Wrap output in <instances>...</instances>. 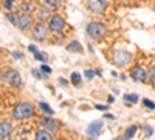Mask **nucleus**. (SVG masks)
Masks as SVG:
<instances>
[{
  "instance_id": "obj_25",
  "label": "nucleus",
  "mask_w": 155,
  "mask_h": 140,
  "mask_svg": "<svg viewBox=\"0 0 155 140\" xmlns=\"http://www.w3.org/2000/svg\"><path fill=\"white\" fill-rule=\"evenodd\" d=\"M147 78H149V81L155 83V66L151 67V70H149V73H147Z\"/></svg>"
},
{
  "instance_id": "obj_8",
  "label": "nucleus",
  "mask_w": 155,
  "mask_h": 140,
  "mask_svg": "<svg viewBox=\"0 0 155 140\" xmlns=\"http://www.w3.org/2000/svg\"><path fill=\"white\" fill-rule=\"evenodd\" d=\"M102 121H99V120H96V121H92L90 125L87 126V136H90V137H98L99 134H101V131H102Z\"/></svg>"
},
{
  "instance_id": "obj_12",
  "label": "nucleus",
  "mask_w": 155,
  "mask_h": 140,
  "mask_svg": "<svg viewBox=\"0 0 155 140\" xmlns=\"http://www.w3.org/2000/svg\"><path fill=\"white\" fill-rule=\"evenodd\" d=\"M50 13H51V9H48V8H45V6L39 8L37 13H36L39 22H47V20L51 19V14H50Z\"/></svg>"
},
{
  "instance_id": "obj_10",
  "label": "nucleus",
  "mask_w": 155,
  "mask_h": 140,
  "mask_svg": "<svg viewBox=\"0 0 155 140\" xmlns=\"http://www.w3.org/2000/svg\"><path fill=\"white\" fill-rule=\"evenodd\" d=\"M19 28H20L22 31H26V30L33 28V17L30 16V13H22V14H20Z\"/></svg>"
},
{
  "instance_id": "obj_29",
  "label": "nucleus",
  "mask_w": 155,
  "mask_h": 140,
  "mask_svg": "<svg viewBox=\"0 0 155 140\" xmlns=\"http://www.w3.org/2000/svg\"><path fill=\"white\" fill-rule=\"evenodd\" d=\"M41 70H42L43 73H47V75L51 73V67H48L47 64H42V66H41Z\"/></svg>"
},
{
  "instance_id": "obj_27",
  "label": "nucleus",
  "mask_w": 155,
  "mask_h": 140,
  "mask_svg": "<svg viewBox=\"0 0 155 140\" xmlns=\"http://www.w3.org/2000/svg\"><path fill=\"white\" fill-rule=\"evenodd\" d=\"M16 0H3V6L6 8V9H11L13 8V5H14Z\"/></svg>"
},
{
  "instance_id": "obj_33",
  "label": "nucleus",
  "mask_w": 155,
  "mask_h": 140,
  "mask_svg": "<svg viewBox=\"0 0 155 140\" xmlns=\"http://www.w3.org/2000/svg\"><path fill=\"white\" fill-rule=\"evenodd\" d=\"M28 50H30V51H33V55H34V53L37 51V48H36L34 45H28Z\"/></svg>"
},
{
  "instance_id": "obj_28",
  "label": "nucleus",
  "mask_w": 155,
  "mask_h": 140,
  "mask_svg": "<svg viewBox=\"0 0 155 140\" xmlns=\"http://www.w3.org/2000/svg\"><path fill=\"white\" fill-rule=\"evenodd\" d=\"M143 103H144V106L149 107V109H155V104H154L149 98H144V100H143Z\"/></svg>"
},
{
  "instance_id": "obj_5",
  "label": "nucleus",
  "mask_w": 155,
  "mask_h": 140,
  "mask_svg": "<svg viewBox=\"0 0 155 140\" xmlns=\"http://www.w3.org/2000/svg\"><path fill=\"white\" fill-rule=\"evenodd\" d=\"M87 6L92 13L101 14L107 8V0H87Z\"/></svg>"
},
{
  "instance_id": "obj_21",
  "label": "nucleus",
  "mask_w": 155,
  "mask_h": 140,
  "mask_svg": "<svg viewBox=\"0 0 155 140\" xmlns=\"http://www.w3.org/2000/svg\"><path fill=\"white\" fill-rule=\"evenodd\" d=\"M39 107H41V109H42L43 112H47L48 115H53V114H54L53 109H51V107H50V106L45 103V101H41V103H39Z\"/></svg>"
},
{
  "instance_id": "obj_31",
  "label": "nucleus",
  "mask_w": 155,
  "mask_h": 140,
  "mask_svg": "<svg viewBox=\"0 0 155 140\" xmlns=\"http://www.w3.org/2000/svg\"><path fill=\"white\" fill-rule=\"evenodd\" d=\"M13 56L17 58V59H22V58H23V55H22V53H19V51H13Z\"/></svg>"
},
{
  "instance_id": "obj_34",
  "label": "nucleus",
  "mask_w": 155,
  "mask_h": 140,
  "mask_svg": "<svg viewBox=\"0 0 155 140\" xmlns=\"http://www.w3.org/2000/svg\"><path fill=\"white\" fill-rule=\"evenodd\" d=\"M59 83H60V84H64V86H67V84H68V83H67V81H65V79H62V78H60V79H59Z\"/></svg>"
},
{
  "instance_id": "obj_11",
  "label": "nucleus",
  "mask_w": 155,
  "mask_h": 140,
  "mask_svg": "<svg viewBox=\"0 0 155 140\" xmlns=\"http://www.w3.org/2000/svg\"><path fill=\"white\" fill-rule=\"evenodd\" d=\"M41 121H42V126L50 132H56L59 129V123L56 120H53V118H50V117H43Z\"/></svg>"
},
{
  "instance_id": "obj_1",
  "label": "nucleus",
  "mask_w": 155,
  "mask_h": 140,
  "mask_svg": "<svg viewBox=\"0 0 155 140\" xmlns=\"http://www.w3.org/2000/svg\"><path fill=\"white\" fill-rule=\"evenodd\" d=\"M34 115V107H33L30 103H25V101H22L19 103L17 106L13 109V117L16 120H28Z\"/></svg>"
},
{
  "instance_id": "obj_22",
  "label": "nucleus",
  "mask_w": 155,
  "mask_h": 140,
  "mask_svg": "<svg viewBox=\"0 0 155 140\" xmlns=\"http://www.w3.org/2000/svg\"><path fill=\"white\" fill-rule=\"evenodd\" d=\"M71 83H73L75 86H79V84H81V75L78 73V72L71 73Z\"/></svg>"
},
{
  "instance_id": "obj_3",
  "label": "nucleus",
  "mask_w": 155,
  "mask_h": 140,
  "mask_svg": "<svg viewBox=\"0 0 155 140\" xmlns=\"http://www.w3.org/2000/svg\"><path fill=\"white\" fill-rule=\"evenodd\" d=\"M31 34L36 41H45L47 36H48V26L43 25V22H39L36 25H33Z\"/></svg>"
},
{
  "instance_id": "obj_4",
  "label": "nucleus",
  "mask_w": 155,
  "mask_h": 140,
  "mask_svg": "<svg viewBox=\"0 0 155 140\" xmlns=\"http://www.w3.org/2000/svg\"><path fill=\"white\" fill-rule=\"evenodd\" d=\"M130 61H132V55H130L129 51H126V50H116L113 53V62L116 64V66L124 67Z\"/></svg>"
},
{
  "instance_id": "obj_19",
  "label": "nucleus",
  "mask_w": 155,
  "mask_h": 140,
  "mask_svg": "<svg viewBox=\"0 0 155 140\" xmlns=\"http://www.w3.org/2000/svg\"><path fill=\"white\" fill-rule=\"evenodd\" d=\"M33 8H34V5H33V3H26V2L19 5V11H20V14H22V13H30Z\"/></svg>"
},
{
  "instance_id": "obj_6",
  "label": "nucleus",
  "mask_w": 155,
  "mask_h": 140,
  "mask_svg": "<svg viewBox=\"0 0 155 140\" xmlns=\"http://www.w3.org/2000/svg\"><path fill=\"white\" fill-rule=\"evenodd\" d=\"M64 28H65V20L60 16H53L50 19V30L53 33H62Z\"/></svg>"
},
{
  "instance_id": "obj_32",
  "label": "nucleus",
  "mask_w": 155,
  "mask_h": 140,
  "mask_svg": "<svg viewBox=\"0 0 155 140\" xmlns=\"http://www.w3.org/2000/svg\"><path fill=\"white\" fill-rule=\"evenodd\" d=\"M95 107H96V109H99V111H106L107 109V106H102V104H95Z\"/></svg>"
},
{
  "instance_id": "obj_30",
  "label": "nucleus",
  "mask_w": 155,
  "mask_h": 140,
  "mask_svg": "<svg viewBox=\"0 0 155 140\" xmlns=\"http://www.w3.org/2000/svg\"><path fill=\"white\" fill-rule=\"evenodd\" d=\"M144 134H146L147 137H151L152 134H154V129H152L151 126H146V128H144Z\"/></svg>"
},
{
  "instance_id": "obj_7",
  "label": "nucleus",
  "mask_w": 155,
  "mask_h": 140,
  "mask_svg": "<svg viewBox=\"0 0 155 140\" xmlns=\"http://www.w3.org/2000/svg\"><path fill=\"white\" fill-rule=\"evenodd\" d=\"M130 76L135 79V81H138V83H146L147 81V72L143 67H134L130 70Z\"/></svg>"
},
{
  "instance_id": "obj_15",
  "label": "nucleus",
  "mask_w": 155,
  "mask_h": 140,
  "mask_svg": "<svg viewBox=\"0 0 155 140\" xmlns=\"http://www.w3.org/2000/svg\"><path fill=\"white\" fill-rule=\"evenodd\" d=\"M67 50L73 51V53H82V45L78 41H73V42H70V44L67 45Z\"/></svg>"
},
{
  "instance_id": "obj_18",
  "label": "nucleus",
  "mask_w": 155,
  "mask_h": 140,
  "mask_svg": "<svg viewBox=\"0 0 155 140\" xmlns=\"http://www.w3.org/2000/svg\"><path fill=\"white\" fill-rule=\"evenodd\" d=\"M137 129H138V128H137L135 125L129 126V128L126 129V132H124V139H132V137H134L135 134H137Z\"/></svg>"
},
{
  "instance_id": "obj_26",
  "label": "nucleus",
  "mask_w": 155,
  "mask_h": 140,
  "mask_svg": "<svg viewBox=\"0 0 155 140\" xmlns=\"http://www.w3.org/2000/svg\"><path fill=\"white\" fill-rule=\"evenodd\" d=\"M85 76H87V79H92L93 76H95V75H96V70H90V69H88V70H85Z\"/></svg>"
},
{
  "instance_id": "obj_23",
  "label": "nucleus",
  "mask_w": 155,
  "mask_h": 140,
  "mask_svg": "<svg viewBox=\"0 0 155 140\" xmlns=\"http://www.w3.org/2000/svg\"><path fill=\"white\" fill-rule=\"evenodd\" d=\"M31 73L34 75L37 79H43V78H45V75H47V73H43L42 70H36V69H33V70H31Z\"/></svg>"
},
{
  "instance_id": "obj_13",
  "label": "nucleus",
  "mask_w": 155,
  "mask_h": 140,
  "mask_svg": "<svg viewBox=\"0 0 155 140\" xmlns=\"http://www.w3.org/2000/svg\"><path fill=\"white\" fill-rule=\"evenodd\" d=\"M13 132V125L11 123H0V139H6Z\"/></svg>"
},
{
  "instance_id": "obj_2",
  "label": "nucleus",
  "mask_w": 155,
  "mask_h": 140,
  "mask_svg": "<svg viewBox=\"0 0 155 140\" xmlns=\"http://www.w3.org/2000/svg\"><path fill=\"white\" fill-rule=\"evenodd\" d=\"M87 36H90L92 39H95V41H99V39H102L104 36H106L107 33V26L101 24V22H96V20H93V22H90L87 25Z\"/></svg>"
},
{
  "instance_id": "obj_17",
  "label": "nucleus",
  "mask_w": 155,
  "mask_h": 140,
  "mask_svg": "<svg viewBox=\"0 0 155 140\" xmlns=\"http://www.w3.org/2000/svg\"><path fill=\"white\" fill-rule=\"evenodd\" d=\"M8 20L13 25H16V26H19V24H20V14H17V13H8Z\"/></svg>"
},
{
  "instance_id": "obj_14",
  "label": "nucleus",
  "mask_w": 155,
  "mask_h": 140,
  "mask_svg": "<svg viewBox=\"0 0 155 140\" xmlns=\"http://www.w3.org/2000/svg\"><path fill=\"white\" fill-rule=\"evenodd\" d=\"M42 6H45L48 9H58L60 6V2L59 0H42Z\"/></svg>"
},
{
  "instance_id": "obj_24",
  "label": "nucleus",
  "mask_w": 155,
  "mask_h": 140,
  "mask_svg": "<svg viewBox=\"0 0 155 140\" xmlns=\"http://www.w3.org/2000/svg\"><path fill=\"white\" fill-rule=\"evenodd\" d=\"M34 58L37 59V61H42V62H47V55H45V53H41V51H36L34 53Z\"/></svg>"
},
{
  "instance_id": "obj_20",
  "label": "nucleus",
  "mask_w": 155,
  "mask_h": 140,
  "mask_svg": "<svg viewBox=\"0 0 155 140\" xmlns=\"http://www.w3.org/2000/svg\"><path fill=\"white\" fill-rule=\"evenodd\" d=\"M123 98H124V101H129V103H138V95L137 94H124Z\"/></svg>"
},
{
  "instance_id": "obj_16",
  "label": "nucleus",
  "mask_w": 155,
  "mask_h": 140,
  "mask_svg": "<svg viewBox=\"0 0 155 140\" xmlns=\"http://www.w3.org/2000/svg\"><path fill=\"white\" fill-rule=\"evenodd\" d=\"M36 139H41V140H51L53 137H51V132L47 131V129L43 128V129H41V131L36 132Z\"/></svg>"
},
{
  "instance_id": "obj_9",
  "label": "nucleus",
  "mask_w": 155,
  "mask_h": 140,
  "mask_svg": "<svg viewBox=\"0 0 155 140\" xmlns=\"http://www.w3.org/2000/svg\"><path fill=\"white\" fill-rule=\"evenodd\" d=\"M5 78H6V81L11 86H14V87H19V86L22 84V76H20V73L17 72V70H9Z\"/></svg>"
}]
</instances>
